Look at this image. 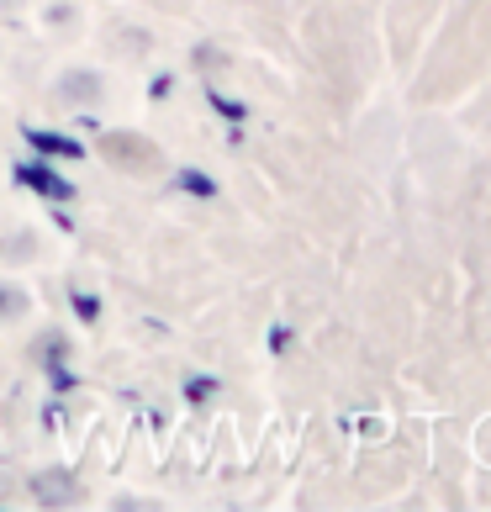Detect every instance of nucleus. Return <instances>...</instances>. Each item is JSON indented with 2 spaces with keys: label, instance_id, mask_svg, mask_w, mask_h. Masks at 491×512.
I'll use <instances>...</instances> for the list:
<instances>
[{
  "label": "nucleus",
  "instance_id": "obj_1",
  "mask_svg": "<svg viewBox=\"0 0 491 512\" xmlns=\"http://www.w3.org/2000/svg\"><path fill=\"white\" fill-rule=\"evenodd\" d=\"M96 154L122 169V175H159L164 169V148L148 138V132H132V127H111L96 138Z\"/></svg>",
  "mask_w": 491,
  "mask_h": 512
},
{
  "label": "nucleus",
  "instance_id": "obj_2",
  "mask_svg": "<svg viewBox=\"0 0 491 512\" xmlns=\"http://www.w3.org/2000/svg\"><path fill=\"white\" fill-rule=\"evenodd\" d=\"M101 96H106V80H101V69H90V64H69V69H59L53 74V101L59 106H101Z\"/></svg>",
  "mask_w": 491,
  "mask_h": 512
},
{
  "label": "nucleus",
  "instance_id": "obj_3",
  "mask_svg": "<svg viewBox=\"0 0 491 512\" xmlns=\"http://www.w3.org/2000/svg\"><path fill=\"white\" fill-rule=\"evenodd\" d=\"M69 354H74V344H69L64 328H43V333L32 338V349H27V359L48 375L53 386H74L69 381Z\"/></svg>",
  "mask_w": 491,
  "mask_h": 512
},
{
  "label": "nucleus",
  "instance_id": "obj_4",
  "mask_svg": "<svg viewBox=\"0 0 491 512\" xmlns=\"http://www.w3.org/2000/svg\"><path fill=\"white\" fill-rule=\"evenodd\" d=\"M27 497L37 507H74L85 491H80V481H74L69 470H32V476H27Z\"/></svg>",
  "mask_w": 491,
  "mask_h": 512
},
{
  "label": "nucleus",
  "instance_id": "obj_5",
  "mask_svg": "<svg viewBox=\"0 0 491 512\" xmlns=\"http://www.w3.org/2000/svg\"><path fill=\"white\" fill-rule=\"evenodd\" d=\"M37 254H43V233H37L32 222H11V227H0V259H6L11 270L32 264Z\"/></svg>",
  "mask_w": 491,
  "mask_h": 512
},
{
  "label": "nucleus",
  "instance_id": "obj_6",
  "mask_svg": "<svg viewBox=\"0 0 491 512\" xmlns=\"http://www.w3.org/2000/svg\"><path fill=\"white\" fill-rule=\"evenodd\" d=\"M16 180H22V185H32V191L37 196H48V201H74V196H80V191H74V185L64 180V175H53V169H43V164H16Z\"/></svg>",
  "mask_w": 491,
  "mask_h": 512
},
{
  "label": "nucleus",
  "instance_id": "obj_7",
  "mask_svg": "<svg viewBox=\"0 0 491 512\" xmlns=\"http://www.w3.org/2000/svg\"><path fill=\"white\" fill-rule=\"evenodd\" d=\"M22 138L37 148L43 159H85V148L74 143V138H64V132H43V127H22Z\"/></svg>",
  "mask_w": 491,
  "mask_h": 512
},
{
  "label": "nucleus",
  "instance_id": "obj_8",
  "mask_svg": "<svg viewBox=\"0 0 491 512\" xmlns=\"http://www.w3.org/2000/svg\"><path fill=\"white\" fill-rule=\"evenodd\" d=\"M32 317V296L16 280H0V328H16V322Z\"/></svg>",
  "mask_w": 491,
  "mask_h": 512
},
{
  "label": "nucleus",
  "instance_id": "obj_9",
  "mask_svg": "<svg viewBox=\"0 0 491 512\" xmlns=\"http://www.w3.org/2000/svg\"><path fill=\"white\" fill-rule=\"evenodd\" d=\"M43 27L74 37V32H80V6H69V0H53V6L43 11Z\"/></svg>",
  "mask_w": 491,
  "mask_h": 512
},
{
  "label": "nucleus",
  "instance_id": "obj_10",
  "mask_svg": "<svg viewBox=\"0 0 491 512\" xmlns=\"http://www.w3.org/2000/svg\"><path fill=\"white\" fill-rule=\"evenodd\" d=\"M175 191L196 196V201H212L217 185H212V175H201V169H180V175H175Z\"/></svg>",
  "mask_w": 491,
  "mask_h": 512
},
{
  "label": "nucleus",
  "instance_id": "obj_11",
  "mask_svg": "<svg viewBox=\"0 0 491 512\" xmlns=\"http://www.w3.org/2000/svg\"><path fill=\"white\" fill-rule=\"evenodd\" d=\"M196 69H206V74H212V69H228V53L212 48V43H201V48H196Z\"/></svg>",
  "mask_w": 491,
  "mask_h": 512
},
{
  "label": "nucleus",
  "instance_id": "obj_12",
  "mask_svg": "<svg viewBox=\"0 0 491 512\" xmlns=\"http://www.w3.org/2000/svg\"><path fill=\"white\" fill-rule=\"evenodd\" d=\"M69 301H74V312H80L85 322H96V317H101V296H90V291H69Z\"/></svg>",
  "mask_w": 491,
  "mask_h": 512
},
{
  "label": "nucleus",
  "instance_id": "obj_13",
  "mask_svg": "<svg viewBox=\"0 0 491 512\" xmlns=\"http://www.w3.org/2000/svg\"><path fill=\"white\" fill-rule=\"evenodd\" d=\"M185 396H191V407H206V396H217V381H201L196 375V381L185 386Z\"/></svg>",
  "mask_w": 491,
  "mask_h": 512
},
{
  "label": "nucleus",
  "instance_id": "obj_14",
  "mask_svg": "<svg viewBox=\"0 0 491 512\" xmlns=\"http://www.w3.org/2000/svg\"><path fill=\"white\" fill-rule=\"evenodd\" d=\"M16 6H22V0H0V11H16Z\"/></svg>",
  "mask_w": 491,
  "mask_h": 512
}]
</instances>
